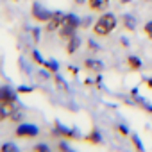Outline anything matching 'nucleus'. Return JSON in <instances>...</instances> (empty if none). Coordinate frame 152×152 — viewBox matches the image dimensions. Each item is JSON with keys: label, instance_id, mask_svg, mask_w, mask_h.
<instances>
[{"label": "nucleus", "instance_id": "obj_21", "mask_svg": "<svg viewBox=\"0 0 152 152\" xmlns=\"http://www.w3.org/2000/svg\"><path fill=\"white\" fill-rule=\"evenodd\" d=\"M143 31H145L147 38H148V39H152V22H147V23H145V27H143Z\"/></svg>", "mask_w": 152, "mask_h": 152}, {"label": "nucleus", "instance_id": "obj_5", "mask_svg": "<svg viewBox=\"0 0 152 152\" xmlns=\"http://www.w3.org/2000/svg\"><path fill=\"white\" fill-rule=\"evenodd\" d=\"M0 104H16V91L11 86H0Z\"/></svg>", "mask_w": 152, "mask_h": 152}, {"label": "nucleus", "instance_id": "obj_11", "mask_svg": "<svg viewBox=\"0 0 152 152\" xmlns=\"http://www.w3.org/2000/svg\"><path fill=\"white\" fill-rule=\"evenodd\" d=\"M122 25L127 31H136V18L132 15H122Z\"/></svg>", "mask_w": 152, "mask_h": 152}, {"label": "nucleus", "instance_id": "obj_20", "mask_svg": "<svg viewBox=\"0 0 152 152\" xmlns=\"http://www.w3.org/2000/svg\"><path fill=\"white\" fill-rule=\"evenodd\" d=\"M131 141H132V145H134L136 148H140V150H145V147L141 145V141L138 140V136H136V134H132V136H131Z\"/></svg>", "mask_w": 152, "mask_h": 152}, {"label": "nucleus", "instance_id": "obj_9", "mask_svg": "<svg viewBox=\"0 0 152 152\" xmlns=\"http://www.w3.org/2000/svg\"><path fill=\"white\" fill-rule=\"evenodd\" d=\"M16 106L15 104H0V124L4 120H9V116L15 113Z\"/></svg>", "mask_w": 152, "mask_h": 152}, {"label": "nucleus", "instance_id": "obj_26", "mask_svg": "<svg viewBox=\"0 0 152 152\" xmlns=\"http://www.w3.org/2000/svg\"><path fill=\"white\" fill-rule=\"evenodd\" d=\"M145 84H147V86L152 90V79H147V81H145Z\"/></svg>", "mask_w": 152, "mask_h": 152}, {"label": "nucleus", "instance_id": "obj_3", "mask_svg": "<svg viewBox=\"0 0 152 152\" xmlns=\"http://www.w3.org/2000/svg\"><path fill=\"white\" fill-rule=\"evenodd\" d=\"M15 134H16V138H25V140H27V138L38 136V134H39V129H38L36 125H32V124H18Z\"/></svg>", "mask_w": 152, "mask_h": 152}, {"label": "nucleus", "instance_id": "obj_12", "mask_svg": "<svg viewBox=\"0 0 152 152\" xmlns=\"http://www.w3.org/2000/svg\"><path fill=\"white\" fill-rule=\"evenodd\" d=\"M88 143H93V145H100L102 143V136H100V132L97 131V129H93V131H90L88 132V136L84 138Z\"/></svg>", "mask_w": 152, "mask_h": 152}, {"label": "nucleus", "instance_id": "obj_29", "mask_svg": "<svg viewBox=\"0 0 152 152\" xmlns=\"http://www.w3.org/2000/svg\"><path fill=\"white\" fill-rule=\"evenodd\" d=\"M15 2H16V0H15Z\"/></svg>", "mask_w": 152, "mask_h": 152}, {"label": "nucleus", "instance_id": "obj_2", "mask_svg": "<svg viewBox=\"0 0 152 152\" xmlns=\"http://www.w3.org/2000/svg\"><path fill=\"white\" fill-rule=\"evenodd\" d=\"M64 13H61V11H54L52 15H50V18H48V22L45 23V31L47 32H56V31H59L61 29V25L64 23Z\"/></svg>", "mask_w": 152, "mask_h": 152}, {"label": "nucleus", "instance_id": "obj_23", "mask_svg": "<svg viewBox=\"0 0 152 152\" xmlns=\"http://www.w3.org/2000/svg\"><path fill=\"white\" fill-rule=\"evenodd\" d=\"M34 150H43V152H47V150H48V147H47V145H36V147H34Z\"/></svg>", "mask_w": 152, "mask_h": 152}, {"label": "nucleus", "instance_id": "obj_13", "mask_svg": "<svg viewBox=\"0 0 152 152\" xmlns=\"http://www.w3.org/2000/svg\"><path fill=\"white\" fill-rule=\"evenodd\" d=\"M64 23H68V25H72V27H75V29H79V27H81V18H79L77 15H73V13H68V15L64 16Z\"/></svg>", "mask_w": 152, "mask_h": 152}, {"label": "nucleus", "instance_id": "obj_18", "mask_svg": "<svg viewBox=\"0 0 152 152\" xmlns=\"http://www.w3.org/2000/svg\"><path fill=\"white\" fill-rule=\"evenodd\" d=\"M0 150L2 152H7V150H13V152H18V147L15 143H4L2 147H0Z\"/></svg>", "mask_w": 152, "mask_h": 152}, {"label": "nucleus", "instance_id": "obj_28", "mask_svg": "<svg viewBox=\"0 0 152 152\" xmlns=\"http://www.w3.org/2000/svg\"><path fill=\"white\" fill-rule=\"evenodd\" d=\"M75 4H84V0H73Z\"/></svg>", "mask_w": 152, "mask_h": 152}, {"label": "nucleus", "instance_id": "obj_10", "mask_svg": "<svg viewBox=\"0 0 152 152\" xmlns=\"http://www.w3.org/2000/svg\"><path fill=\"white\" fill-rule=\"evenodd\" d=\"M84 68L91 70V72H102L104 70V63L99 59H86L84 61Z\"/></svg>", "mask_w": 152, "mask_h": 152}, {"label": "nucleus", "instance_id": "obj_7", "mask_svg": "<svg viewBox=\"0 0 152 152\" xmlns=\"http://www.w3.org/2000/svg\"><path fill=\"white\" fill-rule=\"evenodd\" d=\"M79 47H81V38L75 34V36H72L70 39H66V54L68 56H73L75 52L79 50Z\"/></svg>", "mask_w": 152, "mask_h": 152}, {"label": "nucleus", "instance_id": "obj_25", "mask_svg": "<svg viewBox=\"0 0 152 152\" xmlns=\"http://www.w3.org/2000/svg\"><path fill=\"white\" fill-rule=\"evenodd\" d=\"M59 150H70V145H66V143H59Z\"/></svg>", "mask_w": 152, "mask_h": 152}, {"label": "nucleus", "instance_id": "obj_27", "mask_svg": "<svg viewBox=\"0 0 152 152\" xmlns=\"http://www.w3.org/2000/svg\"><path fill=\"white\" fill-rule=\"evenodd\" d=\"M118 2H120V4H129L131 0H118Z\"/></svg>", "mask_w": 152, "mask_h": 152}, {"label": "nucleus", "instance_id": "obj_8", "mask_svg": "<svg viewBox=\"0 0 152 152\" xmlns=\"http://www.w3.org/2000/svg\"><path fill=\"white\" fill-rule=\"evenodd\" d=\"M57 32H59V38H61L63 41H66V39H70L72 36L77 34V29L72 27V25H68V23H63V25H61V29H59Z\"/></svg>", "mask_w": 152, "mask_h": 152}, {"label": "nucleus", "instance_id": "obj_16", "mask_svg": "<svg viewBox=\"0 0 152 152\" xmlns=\"http://www.w3.org/2000/svg\"><path fill=\"white\" fill-rule=\"evenodd\" d=\"M43 66H45L50 73H57V68H59V66H57V61H54V59L45 61V64H43Z\"/></svg>", "mask_w": 152, "mask_h": 152}, {"label": "nucleus", "instance_id": "obj_17", "mask_svg": "<svg viewBox=\"0 0 152 152\" xmlns=\"http://www.w3.org/2000/svg\"><path fill=\"white\" fill-rule=\"evenodd\" d=\"M22 118H23V115H22L20 109H15V113L9 116V120H13V122H16V124H22Z\"/></svg>", "mask_w": 152, "mask_h": 152}, {"label": "nucleus", "instance_id": "obj_6", "mask_svg": "<svg viewBox=\"0 0 152 152\" xmlns=\"http://www.w3.org/2000/svg\"><path fill=\"white\" fill-rule=\"evenodd\" d=\"M86 4L95 13H104L109 6V0H86Z\"/></svg>", "mask_w": 152, "mask_h": 152}, {"label": "nucleus", "instance_id": "obj_4", "mask_svg": "<svg viewBox=\"0 0 152 152\" xmlns=\"http://www.w3.org/2000/svg\"><path fill=\"white\" fill-rule=\"evenodd\" d=\"M31 15H32V18L36 20V22H39V23H47L48 22V18H50V11L48 9H45L43 6H39V4H32V9H31Z\"/></svg>", "mask_w": 152, "mask_h": 152}, {"label": "nucleus", "instance_id": "obj_14", "mask_svg": "<svg viewBox=\"0 0 152 152\" xmlns=\"http://www.w3.org/2000/svg\"><path fill=\"white\" fill-rule=\"evenodd\" d=\"M56 129H57V132H59L63 138H68V140H73V138H75V132L70 131V129H66V127H63L59 122H56Z\"/></svg>", "mask_w": 152, "mask_h": 152}, {"label": "nucleus", "instance_id": "obj_15", "mask_svg": "<svg viewBox=\"0 0 152 152\" xmlns=\"http://www.w3.org/2000/svg\"><path fill=\"white\" fill-rule=\"evenodd\" d=\"M127 66L131 68V70H141V59L140 57H136V56H129L127 57Z\"/></svg>", "mask_w": 152, "mask_h": 152}, {"label": "nucleus", "instance_id": "obj_24", "mask_svg": "<svg viewBox=\"0 0 152 152\" xmlns=\"http://www.w3.org/2000/svg\"><path fill=\"white\" fill-rule=\"evenodd\" d=\"M32 88H18V93H31Z\"/></svg>", "mask_w": 152, "mask_h": 152}, {"label": "nucleus", "instance_id": "obj_19", "mask_svg": "<svg viewBox=\"0 0 152 152\" xmlns=\"http://www.w3.org/2000/svg\"><path fill=\"white\" fill-rule=\"evenodd\" d=\"M32 59H34V61H36L39 66H43V64H45V59L41 57V54H39L38 50H34V52H32Z\"/></svg>", "mask_w": 152, "mask_h": 152}, {"label": "nucleus", "instance_id": "obj_22", "mask_svg": "<svg viewBox=\"0 0 152 152\" xmlns=\"http://www.w3.org/2000/svg\"><path fill=\"white\" fill-rule=\"evenodd\" d=\"M116 131H118L120 134H124V136H127V134H129V132H127V129H125L124 125H118V127H116Z\"/></svg>", "mask_w": 152, "mask_h": 152}, {"label": "nucleus", "instance_id": "obj_1", "mask_svg": "<svg viewBox=\"0 0 152 152\" xmlns=\"http://www.w3.org/2000/svg\"><path fill=\"white\" fill-rule=\"evenodd\" d=\"M116 25H118V20L113 13H102L99 20L93 23V34L97 38H106L116 29Z\"/></svg>", "mask_w": 152, "mask_h": 152}]
</instances>
